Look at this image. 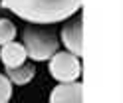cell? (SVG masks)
Listing matches in <instances>:
<instances>
[{
	"label": "cell",
	"instance_id": "52a82bcc",
	"mask_svg": "<svg viewBox=\"0 0 123 103\" xmlns=\"http://www.w3.org/2000/svg\"><path fill=\"white\" fill-rule=\"evenodd\" d=\"M34 66H30V63H22L18 67H8V77L10 83H18V85H24L28 83L30 79L34 77Z\"/></svg>",
	"mask_w": 123,
	"mask_h": 103
},
{
	"label": "cell",
	"instance_id": "8992f818",
	"mask_svg": "<svg viewBox=\"0 0 123 103\" xmlns=\"http://www.w3.org/2000/svg\"><path fill=\"white\" fill-rule=\"evenodd\" d=\"M0 60L6 67H18L24 63L26 60V50L24 46L18 44V42H8L2 46V50H0Z\"/></svg>",
	"mask_w": 123,
	"mask_h": 103
},
{
	"label": "cell",
	"instance_id": "ba28073f",
	"mask_svg": "<svg viewBox=\"0 0 123 103\" xmlns=\"http://www.w3.org/2000/svg\"><path fill=\"white\" fill-rule=\"evenodd\" d=\"M14 36H16V26H14L10 20L0 18V46L12 42Z\"/></svg>",
	"mask_w": 123,
	"mask_h": 103
},
{
	"label": "cell",
	"instance_id": "6da1fadb",
	"mask_svg": "<svg viewBox=\"0 0 123 103\" xmlns=\"http://www.w3.org/2000/svg\"><path fill=\"white\" fill-rule=\"evenodd\" d=\"M83 0H0V6L30 24H56L68 20Z\"/></svg>",
	"mask_w": 123,
	"mask_h": 103
},
{
	"label": "cell",
	"instance_id": "9c48e42d",
	"mask_svg": "<svg viewBox=\"0 0 123 103\" xmlns=\"http://www.w3.org/2000/svg\"><path fill=\"white\" fill-rule=\"evenodd\" d=\"M12 97V83L10 79L0 73V103H8Z\"/></svg>",
	"mask_w": 123,
	"mask_h": 103
},
{
	"label": "cell",
	"instance_id": "5b68a950",
	"mask_svg": "<svg viewBox=\"0 0 123 103\" xmlns=\"http://www.w3.org/2000/svg\"><path fill=\"white\" fill-rule=\"evenodd\" d=\"M83 85L80 81L60 83L50 95V103H81Z\"/></svg>",
	"mask_w": 123,
	"mask_h": 103
},
{
	"label": "cell",
	"instance_id": "277c9868",
	"mask_svg": "<svg viewBox=\"0 0 123 103\" xmlns=\"http://www.w3.org/2000/svg\"><path fill=\"white\" fill-rule=\"evenodd\" d=\"M83 20L81 16H78V20L68 22L62 28V42L70 50V54H74L75 58H80L83 54Z\"/></svg>",
	"mask_w": 123,
	"mask_h": 103
},
{
	"label": "cell",
	"instance_id": "3957f363",
	"mask_svg": "<svg viewBox=\"0 0 123 103\" xmlns=\"http://www.w3.org/2000/svg\"><path fill=\"white\" fill-rule=\"evenodd\" d=\"M50 73L60 83H72L81 73L80 58H75L70 52H56L50 58Z\"/></svg>",
	"mask_w": 123,
	"mask_h": 103
},
{
	"label": "cell",
	"instance_id": "7a4b0ae2",
	"mask_svg": "<svg viewBox=\"0 0 123 103\" xmlns=\"http://www.w3.org/2000/svg\"><path fill=\"white\" fill-rule=\"evenodd\" d=\"M24 38V50L26 55L36 61L50 60L58 52V36L48 28H36V26H26L22 32Z\"/></svg>",
	"mask_w": 123,
	"mask_h": 103
}]
</instances>
